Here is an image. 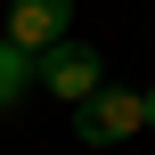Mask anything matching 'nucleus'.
Here are the masks:
<instances>
[{"instance_id": "f257e3e1", "label": "nucleus", "mask_w": 155, "mask_h": 155, "mask_svg": "<svg viewBox=\"0 0 155 155\" xmlns=\"http://www.w3.org/2000/svg\"><path fill=\"white\" fill-rule=\"evenodd\" d=\"M147 131V106H139V90H114V82H98L90 98H74V139L82 147H123V139H139Z\"/></svg>"}, {"instance_id": "f03ea898", "label": "nucleus", "mask_w": 155, "mask_h": 155, "mask_svg": "<svg viewBox=\"0 0 155 155\" xmlns=\"http://www.w3.org/2000/svg\"><path fill=\"white\" fill-rule=\"evenodd\" d=\"M33 82H41L49 98H65V106H74V98H90V90L106 82V57H98V49H82V41H49V49L33 57Z\"/></svg>"}, {"instance_id": "7ed1b4c3", "label": "nucleus", "mask_w": 155, "mask_h": 155, "mask_svg": "<svg viewBox=\"0 0 155 155\" xmlns=\"http://www.w3.org/2000/svg\"><path fill=\"white\" fill-rule=\"evenodd\" d=\"M0 33H8L16 49H33V57H41L49 41H65V33H74V0H8V8H0Z\"/></svg>"}, {"instance_id": "20e7f679", "label": "nucleus", "mask_w": 155, "mask_h": 155, "mask_svg": "<svg viewBox=\"0 0 155 155\" xmlns=\"http://www.w3.org/2000/svg\"><path fill=\"white\" fill-rule=\"evenodd\" d=\"M25 90H33V49H16V41L0 33V114H8Z\"/></svg>"}, {"instance_id": "39448f33", "label": "nucleus", "mask_w": 155, "mask_h": 155, "mask_svg": "<svg viewBox=\"0 0 155 155\" xmlns=\"http://www.w3.org/2000/svg\"><path fill=\"white\" fill-rule=\"evenodd\" d=\"M139 106H147V131H155V90H139Z\"/></svg>"}]
</instances>
